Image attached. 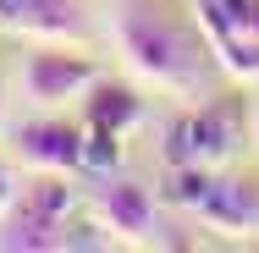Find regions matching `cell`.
Segmentation results:
<instances>
[{"mask_svg":"<svg viewBox=\"0 0 259 253\" xmlns=\"http://www.w3.org/2000/svg\"><path fill=\"white\" fill-rule=\"evenodd\" d=\"M116 39H121L127 61L171 94H199L209 83V50L215 44H209L204 22H193L171 0H121Z\"/></svg>","mask_w":259,"mask_h":253,"instance_id":"obj_1","label":"cell"},{"mask_svg":"<svg viewBox=\"0 0 259 253\" xmlns=\"http://www.w3.org/2000/svg\"><path fill=\"white\" fill-rule=\"evenodd\" d=\"M66 215H72V187L61 182V171L39 176L33 187H22V198H11L0 220V248L6 253H55L66 248Z\"/></svg>","mask_w":259,"mask_h":253,"instance_id":"obj_2","label":"cell"},{"mask_svg":"<svg viewBox=\"0 0 259 253\" xmlns=\"http://www.w3.org/2000/svg\"><path fill=\"white\" fill-rule=\"evenodd\" d=\"M243 143V99L226 94V99H204L199 110H188L177 127H171V143L165 160L171 165H199V171H221L232 149Z\"/></svg>","mask_w":259,"mask_h":253,"instance_id":"obj_3","label":"cell"},{"mask_svg":"<svg viewBox=\"0 0 259 253\" xmlns=\"http://www.w3.org/2000/svg\"><path fill=\"white\" fill-rule=\"evenodd\" d=\"M215 61L232 77H259V0H193Z\"/></svg>","mask_w":259,"mask_h":253,"instance_id":"obj_4","label":"cell"},{"mask_svg":"<svg viewBox=\"0 0 259 253\" xmlns=\"http://www.w3.org/2000/svg\"><path fill=\"white\" fill-rule=\"evenodd\" d=\"M94 61L77 50H61V44H39V50L28 55V66H22V83H28V94L39 105H61V99H77V94H89L94 88Z\"/></svg>","mask_w":259,"mask_h":253,"instance_id":"obj_5","label":"cell"},{"mask_svg":"<svg viewBox=\"0 0 259 253\" xmlns=\"http://www.w3.org/2000/svg\"><path fill=\"white\" fill-rule=\"evenodd\" d=\"M193 215L215 226V231H259V182L254 176H226V171H209L204 176V193L193 204Z\"/></svg>","mask_w":259,"mask_h":253,"instance_id":"obj_6","label":"cell"},{"mask_svg":"<svg viewBox=\"0 0 259 253\" xmlns=\"http://www.w3.org/2000/svg\"><path fill=\"white\" fill-rule=\"evenodd\" d=\"M0 28L66 44V39H83V6L77 0H0Z\"/></svg>","mask_w":259,"mask_h":253,"instance_id":"obj_7","label":"cell"},{"mask_svg":"<svg viewBox=\"0 0 259 253\" xmlns=\"http://www.w3.org/2000/svg\"><path fill=\"white\" fill-rule=\"evenodd\" d=\"M17 154L39 171H83V127L72 121H28L17 127Z\"/></svg>","mask_w":259,"mask_h":253,"instance_id":"obj_8","label":"cell"},{"mask_svg":"<svg viewBox=\"0 0 259 253\" xmlns=\"http://www.w3.org/2000/svg\"><path fill=\"white\" fill-rule=\"evenodd\" d=\"M100 215H105V226L116 237H127V242H149V231H155V198H149V187L127 182V176H116V182L100 187Z\"/></svg>","mask_w":259,"mask_h":253,"instance_id":"obj_9","label":"cell"},{"mask_svg":"<svg viewBox=\"0 0 259 253\" xmlns=\"http://www.w3.org/2000/svg\"><path fill=\"white\" fill-rule=\"evenodd\" d=\"M138 116H144V99L127 83H100L94 77V88L83 99V127H94V132H127V127H138Z\"/></svg>","mask_w":259,"mask_h":253,"instance_id":"obj_10","label":"cell"},{"mask_svg":"<svg viewBox=\"0 0 259 253\" xmlns=\"http://www.w3.org/2000/svg\"><path fill=\"white\" fill-rule=\"evenodd\" d=\"M121 160V132H94V127H83V165L89 171H110Z\"/></svg>","mask_w":259,"mask_h":253,"instance_id":"obj_11","label":"cell"},{"mask_svg":"<svg viewBox=\"0 0 259 253\" xmlns=\"http://www.w3.org/2000/svg\"><path fill=\"white\" fill-rule=\"evenodd\" d=\"M11 198H17V187H11V171H6V165H0V215H6V209H11Z\"/></svg>","mask_w":259,"mask_h":253,"instance_id":"obj_12","label":"cell"},{"mask_svg":"<svg viewBox=\"0 0 259 253\" xmlns=\"http://www.w3.org/2000/svg\"><path fill=\"white\" fill-rule=\"evenodd\" d=\"M0 105H6V72H0Z\"/></svg>","mask_w":259,"mask_h":253,"instance_id":"obj_13","label":"cell"},{"mask_svg":"<svg viewBox=\"0 0 259 253\" xmlns=\"http://www.w3.org/2000/svg\"><path fill=\"white\" fill-rule=\"evenodd\" d=\"M254 121H259V110H254Z\"/></svg>","mask_w":259,"mask_h":253,"instance_id":"obj_14","label":"cell"}]
</instances>
